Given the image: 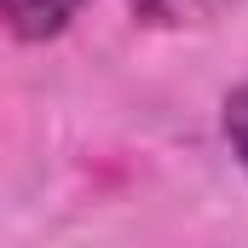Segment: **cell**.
<instances>
[{"label": "cell", "mask_w": 248, "mask_h": 248, "mask_svg": "<svg viewBox=\"0 0 248 248\" xmlns=\"http://www.w3.org/2000/svg\"><path fill=\"white\" fill-rule=\"evenodd\" d=\"M12 41H52L69 29V17L81 12V0H0Z\"/></svg>", "instance_id": "1"}, {"label": "cell", "mask_w": 248, "mask_h": 248, "mask_svg": "<svg viewBox=\"0 0 248 248\" xmlns=\"http://www.w3.org/2000/svg\"><path fill=\"white\" fill-rule=\"evenodd\" d=\"M127 6H133V17L150 23V29H202V23L225 17L237 0H127Z\"/></svg>", "instance_id": "2"}, {"label": "cell", "mask_w": 248, "mask_h": 248, "mask_svg": "<svg viewBox=\"0 0 248 248\" xmlns=\"http://www.w3.org/2000/svg\"><path fill=\"white\" fill-rule=\"evenodd\" d=\"M225 144H231V156L243 162V173H248V81L225 98Z\"/></svg>", "instance_id": "3"}]
</instances>
